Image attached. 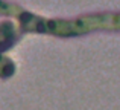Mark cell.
I'll list each match as a JSON object with an SVG mask.
<instances>
[{"mask_svg":"<svg viewBox=\"0 0 120 110\" xmlns=\"http://www.w3.org/2000/svg\"><path fill=\"white\" fill-rule=\"evenodd\" d=\"M15 72V64L6 57H0V77L8 78Z\"/></svg>","mask_w":120,"mask_h":110,"instance_id":"1","label":"cell"}]
</instances>
